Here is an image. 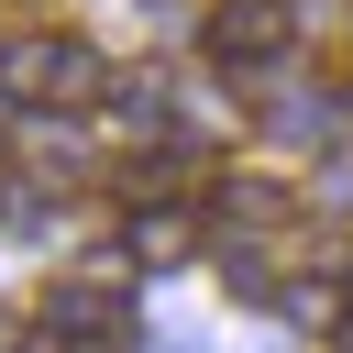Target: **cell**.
Returning <instances> with one entry per match:
<instances>
[{
	"mask_svg": "<svg viewBox=\"0 0 353 353\" xmlns=\"http://www.w3.org/2000/svg\"><path fill=\"white\" fill-rule=\"evenodd\" d=\"M0 88H11V99H33V110H99V99H110V66H99V44H88V33L33 22V33H11V44H0Z\"/></svg>",
	"mask_w": 353,
	"mask_h": 353,
	"instance_id": "cell-1",
	"label": "cell"
},
{
	"mask_svg": "<svg viewBox=\"0 0 353 353\" xmlns=\"http://www.w3.org/2000/svg\"><path fill=\"white\" fill-rule=\"evenodd\" d=\"M199 44H210V66H221V77H265V66L298 44V11H287V0H210Z\"/></svg>",
	"mask_w": 353,
	"mask_h": 353,
	"instance_id": "cell-2",
	"label": "cell"
},
{
	"mask_svg": "<svg viewBox=\"0 0 353 353\" xmlns=\"http://www.w3.org/2000/svg\"><path fill=\"white\" fill-rule=\"evenodd\" d=\"M44 331L55 342H132V298L110 276H55L44 287Z\"/></svg>",
	"mask_w": 353,
	"mask_h": 353,
	"instance_id": "cell-3",
	"label": "cell"
},
{
	"mask_svg": "<svg viewBox=\"0 0 353 353\" xmlns=\"http://www.w3.org/2000/svg\"><path fill=\"white\" fill-rule=\"evenodd\" d=\"M210 221H221V232H287L298 199H287L276 176H210Z\"/></svg>",
	"mask_w": 353,
	"mask_h": 353,
	"instance_id": "cell-4",
	"label": "cell"
},
{
	"mask_svg": "<svg viewBox=\"0 0 353 353\" xmlns=\"http://www.w3.org/2000/svg\"><path fill=\"white\" fill-rule=\"evenodd\" d=\"M110 121H121L132 143H165V121H176V99H165V66H121V77H110Z\"/></svg>",
	"mask_w": 353,
	"mask_h": 353,
	"instance_id": "cell-5",
	"label": "cell"
},
{
	"mask_svg": "<svg viewBox=\"0 0 353 353\" xmlns=\"http://www.w3.org/2000/svg\"><path fill=\"white\" fill-rule=\"evenodd\" d=\"M331 309H342V331H353V254L331 265Z\"/></svg>",
	"mask_w": 353,
	"mask_h": 353,
	"instance_id": "cell-6",
	"label": "cell"
},
{
	"mask_svg": "<svg viewBox=\"0 0 353 353\" xmlns=\"http://www.w3.org/2000/svg\"><path fill=\"white\" fill-rule=\"evenodd\" d=\"M0 353H55V342H0Z\"/></svg>",
	"mask_w": 353,
	"mask_h": 353,
	"instance_id": "cell-7",
	"label": "cell"
}]
</instances>
